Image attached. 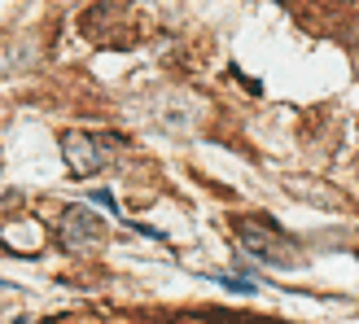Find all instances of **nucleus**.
<instances>
[{
  "mask_svg": "<svg viewBox=\"0 0 359 324\" xmlns=\"http://www.w3.org/2000/svg\"><path fill=\"white\" fill-rule=\"evenodd\" d=\"M237 241H241V250L250 259H259L267 267H280V272L302 267L298 245L285 237V232H276L272 224H263V220H237Z\"/></svg>",
  "mask_w": 359,
  "mask_h": 324,
  "instance_id": "nucleus-1",
  "label": "nucleus"
},
{
  "mask_svg": "<svg viewBox=\"0 0 359 324\" xmlns=\"http://www.w3.org/2000/svg\"><path fill=\"white\" fill-rule=\"evenodd\" d=\"M57 241L66 255H93L105 241V220L93 206H66L57 220Z\"/></svg>",
  "mask_w": 359,
  "mask_h": 324,
  "instance_id": "nucleus-2",
  "label": "nucleus"
},
{
  "mask_svg": "<svg viewBox=\"0 0 359 324\" xmlns=\"http://www.w3.org/2000/svg\"><path fill=\"white\" fill-rule=\"evenodd\" d=\"M62 158H66L70 175L88 180V175H97L101 167H110L114 149H110V140H101L93 132H62Z\"/></svg>",
  "mask_w": 359,
  "mask_h": 324,
  "instance_id": "nucleus-3",
  "label": "nucleus"
}]
</instances>
